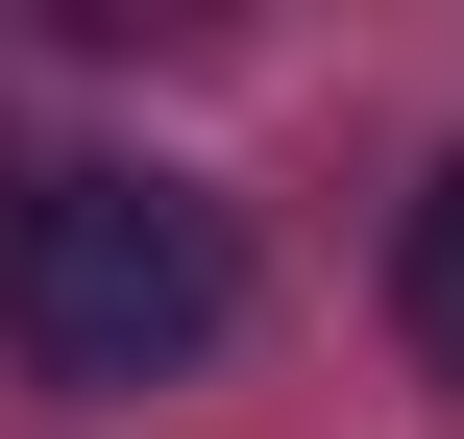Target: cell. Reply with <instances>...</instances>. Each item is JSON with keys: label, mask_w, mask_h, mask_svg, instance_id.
Returning <instances> with one entry per match:
<instances>
[{"label": "cell", "mask_w": 464, "mask_h": 439, "mask_svg": "<svg viewBox=\"0 0 464 439\" xmlns=\"http://www.w3.org/2000/svg\"><path fill=\"white\" fill-rule=\"evenodd\" d=\"M392 318H416V367L464 391V171H416V220H392Z\"/></svg>", "instance_id": "obj_2"}, {"label": "cell", "mask_w": 464, "mask_h": 439, "mask_svg": "<svg viewBox=\"0 0 464 439\" xmlns=\"http://www.w3.org/2000/svg\"><path fill=\"white\" fill-rule=\"evenodd\" d=\"M245 318V220L196 171H24L0 196V342L24 391H171Z\"/></svg>", "instance_id": "obj_1"}]
</instances>
